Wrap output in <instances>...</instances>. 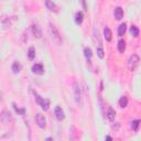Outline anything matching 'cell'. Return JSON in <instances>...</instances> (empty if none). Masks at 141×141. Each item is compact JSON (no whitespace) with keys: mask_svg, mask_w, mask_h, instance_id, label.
Segmentation results:
<instances>
[{"mask_svg":"<svg viewBox=\"0 0 141 141\" xmlns=\"http://www.w3.org/2000/svg\"><path fill=\"white\" fill-rule=\"evenodd\" d=\"M11 69H12V71H13V73H16V74H17V73H19L21 71V64L19 62H14L13 64H12Z\"/></svg>","mask_w":141,"mask_h":141,"instance_id":"e0dca14e","label":"cell"},{"mask_svg":"<svg viewBox=\"0 0 141 141\" xmlns=\"http://www.w3.org/2000/svg\"><path fill=\"white\" fill-rule=\"evenodd\" d=\"M84 54H85V57H86L87 60H89L91 57V50H90V47H85Z\"/></svg>","mask_w":141,"mask_h":141,"instance_id":"7402d4cb","label":"cell"},{"mask_svg":"<svg viewBox=\"0 0 141 141\" xmlns=\"http://www.w3.org/2000/svg\"><path fill=\"white\" fill-rule=\"evenodd\" d=\"M106 117L109 121H114L115 120V117H116V111L111 108V107H109L108 110H107V114H106Z\"/></svg>","mask_w":141,"mask_h":141,"instance_id":"9c48e42d","label":"cell"},{"mask_svg":"<svg viewBox=\"0 0 141 141\" xmlns=\"http://www.w3.org/2000/svg\"><path fill=\"white\" fill-rule=\"evenodd\" d=\"M97 55L99 59H104V50L101 46H98L97 47Z\"/></svg>","mask_w":141,"mask_h":141,"instance_id":"603a6c76","label":"cell"},{"mask_svg":"<svg viewBox=\"0 0 141 141\" xmlns=\"http://www.w3.org/2000/svg\"><path fill=\"white\" fill-rule=\"evenodd\" d=\"M35 121H36V124H38V126L40 127V128H45V126H46V120H45V118H44V116L43 115H41V114H38L35 116Z\"/></svg>","mask_w":141,"mask_h":141,"instance_id":"277c9868","label":"cell"},{"mask_svg":"<svg viewBox=\"0 0 141 141\" xmlns=\"http://www.w3.org/2000/svg\"><path fill=\"white\" fill-rule=\"evenodd\" d=\"M139 124H140V120L137 119V120H133L131 122V128L134 130V131H138V127H139Z\"/></svg>","mask_w":141,"mask_h":141,"instance_id":"ffe728a7","label":"cell"},{"mask_svg":"<svg viewBox=\"0 0 141 141\" xmlns=\"http://www.w3.org/2000/svg\"><path fill=\"white\" fill-rule=\"evenodd\" d=\"M45 6H46V8L48 10H51V11H57L56 4H55L53 1H51V0H46V1H45Z\"/></svg>","mask_w":141,"mask_h":141,"instance_id":"8fae6325","label":"cell"},{"mask_svg":"<svg viewBox=\"0 0 141 141\" xmlns=\"http://www.w3.org/2000/svg\"><path fill=\"white\" fill-rule=\"evenodd\" d=\"M106 139H107V140H111V138H110L109 136H107V137H106Z\"/></svg>","mask_w":141,"mask_h":141,"instance_id":"d4e9b609","label":"cell"},{"mask_svg":"<svg viewBox=\"0 0 141 141\" xmlns=\"http://www.w3.org/2000/svg\"><path fill=\"white\" fill-rule=\"evenodd\" d=\"M74 95H75V100L77 104L81 103V89L77 83H74Z\"/></svg>","mask_w":141,"mask_h":141,"instance_id":"ba28073f","label":"cell"},{"mask_svg":"<svg viewBox=\"0 0 141 141\" xmlns=\"http://www.w3.org/2000/svg\"><path fill=\"white\" fill-rule=\"evenodd\" d=\"M126 30H127V26H126V23H121L120 26H119V28H118V35H119V36L125 35Z\"/></svg>","mask_w":141,"mask_h":141,"instance_id":"5bb4252c","label":"cell"},{"mask_svg":"<svg viewBox=\"0 0 141 141\" xmlns=\"http://www.w3.org/2000/svg\"><path fill=\"white\" fill-rule=\"evenodd\" d=\"M28 56L30 60H33L35 57V48L33 46H31L29 48V51H28Z\"/></svg>","mask_w":141,"mask_h":141,"instance_id":"d6986e66","label":"cell"},{"mask_svg":"<svg viewBox=\"0 0 141 141\" xmlns=\"http://www.w3.org/2000/svg\"><path fill=\"white\" fill-rule=\"evenodd\" d=\"M48 31H50V34H51V38L53 40V42H55L56 44H61L62 43V38H61V35L57 31V29L55 28L54 24L50 23L48 24Z\"/></svg>","mask_w":141,"mask_h":141,"instance_id":"6da1fadb","label":"cell"},{"mask_svg":"<svg viewBox=\"0 0 141 141\" xmlns=\"http://www.w3.org/2000/svg\"><path fill=\"white\" fill-rule=\"evenodd\" d=\"M32 72L34 74H38V75H42L44 73V69H43V65L42 64H34L32 66Z\"/></svg>","mask_w":141,"mask_h":141,"instance_id":"52a82bcc","label":"cell"},{"mask_svg":"<svg viewBox=\"0 0 141 141\" xmlns=\"http://www.w3.org/2000/svg\"><path fill=\"white\" fill-rule=\"evenodd\" d=\"M54 114H55V117H56V119L57 120H63L64 118H65V115H64V111H63V109L61 108V107H56L55 108V110H54Z\"/></svg>","mask_w":141,"mask_h":141,"instance_id":"8992f818","label":"cell"},{"mask_svg":"<svg viewBox=\"0 0 141 141\" xmlns=\"http://www.w3.org/2000/svg\"><path fill=\"white\" fill-rule=\"evenodd\" d=\"M139 62H140V59L137 54H132L131 56L128 60V67H129L130 71H134L137 69V66L139 65Z\"/></svg>","mask_w":141,"mask_h":141,"instance_id":"7a4b0ae2","label":"cell"},{"mask_svg":"<svg viewBox=\"0 0 141 141\" xmlns=\"http://www.w3.org/2000/svg\"><path fill=\"white\" fill-rule=\"evenodd\" d=\"M83 19H84L83 12L82 11L76 12V14H75V22H76V24H81L83 22Z\"/></svg>","mask_w":141,"mask_h":141,"instance_id":"4fadbf2b","label":"cell"},{"mask_svg":"<svg viewBox=\"0 0 141 141\" xmlns=\"http://www.w3.org/2000/svg\"><path fill=\"white\" fill-rule=\"evenodd\" d=\"M111 31H110V29L108 27H106L105 29H104V38L106 39V41H111Z\"/></svg>","mask_w":141,"mask_h":141,"instance_id":"7c38bea8","label":"cell"},{"mask_svg":"<svg viewBox=\"0 0 141 141\" xmlns=\"http://www.w3.org/2000/svg\"><path fill=\"white\" fill-rule=\"evenodd\" d=\"M127 105H128V98L126 96H122L119 99V106L121 108H125V107H127Z\"/></svg>","mask_w":141,"mask_h":141,"instance_id":"ac0fdd59","label":"cell"},{"mask_svg":"<svg viewBox=\"0 0 141 141\" xmlns=\"http://www.w3.org/2000/svg\"><path fill=\"white\" fill-rule=\"evenodd\" d=\"M114 14H115V18H116L117 20H121L122 17H124V11H122V9H121L120 7H118V8L115 9Z\"/></svg>","mask_w":141,"mask_h":141,"instance_id":"30bf717a","label":"cell"},{"mask_svg":"<svg viewBox=\"0 0 141 141\" xmlns=\"http://www.w3.org/2000/svg\"><path fill=\"white\" fill-rule=\"evenodd\" d=\"M125 50H126V42H125V40H120L118 42V51L120 53H124Z\"/></svg>","mask_w":141,"mask_h":141,"instance_id":"2e32d148","label":"cell"},{"mask_svg":"<svg viewBox=\"0 0 141 141\" xmlns=\"http://www.w3.org/2000/svg\"><path fill=\"white\" fill-rule=\"evenodd\" d=\"M34 94H35V93H34ZM35 96H36V97H35V98H36V101H38V104L41 106V108L43 109V110H47L48 107H50V100L46 99V98H45V99H44V98H41L38 94H35Z\"/></svg>","mask_w":141,"mask_h":141,"instance_id":"3957f363","label":"cell"},{"mask_svg":"<svg viewBox=\"0 0 141 141\" xmlns=\"http://www.w3.org/2000/svg\"><path fill=\"white\" fill-rule=\"evenodd\" d=\"M130 33H131L133 36H138V35H139V29H138L136 26H132L131 29H130Z\"/></svg>","mask_w":141,"mask_h":141,"instance_id":"44dd1931","label":"cell"},{"mask_svg":"<svg viewBox=\"0 0 141 141\" xmlns=\"http://www.w3.org/2000/svg\"><path fill=\"white\" fill-rule=\"evenodd\" d=\"M1 119L3 120V122H9V120H11V116L7 110H3L1 114Z\"/></svg>","mask_w":141,"mask_h":141,"instance_id":"9a60e30c","label":"cell"},{"mask_svg":"<svg viewBox=\"0 0 141 141\" xmlns=\"http://www.w3.org/2000/svg\"><path fill=\"white\" fill-rule=\"evenodd\" d=\"M31 31H32V34L34 35V38H36V39H40L42 36L41 29L36 26V24H32V26H31Z\"/></svg>","mask_w":141,"mask_h":141,"instance_id":"5b68a950","label":"cell"},{"mask_svg":"<svg viewBox=\"0 0 141 141\" xmlns=\"http://www.w3.org/2000/svg\"><path fill=\"white\" fill-rule=\"evenodd\" d=\"M13 108H14V110H16L18 114H20V115H24V114H26V110H24V109H20L19 107H17L16 104H13Z\"/></svg>","mask_w":141,"mask_h":141,"instance_id":"cb8c5ba5","label":"cell"}]
</instances>
